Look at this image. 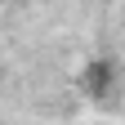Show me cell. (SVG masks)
Segmentation results:
<instances>
[{
    "mask_svg": "<svg viewBox=\"0 0 125 125\" xmlns=\"http://www.w3.org/2000/svg\"><path fill=\"white\" fill-rule=\"evenodd\" d=\"M112 81H116L112 58H89V67L81 72V89L89 98H107V94H112Z\"/></svg>",
    "mask_w": 125,
    "mask_h": 125,
    "instance_id": "obj_1",
    "label": "cell"
}]
</instances>
